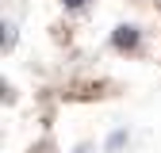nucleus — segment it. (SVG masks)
<instances>
[{"mask_svg":"<svg viewBox=\"0 0 161 153\" xmlns=\"http://www.w3.org/2000/svg\"><path fill=\"white\" fill-rule=\"evenodd\" d=\"M111 42H115L119 50H130V46H138V27H115Z\"/></svg>","mask_w":161,"mask_h":153,"instance_id":"1","label":"nucleus"},{"mask_svg":"<svg viewBox=\"0 0 161 153\" xmlns=\"http://www.w3.org/2000/svg\"><path fill=\"white\" fill-rule=\"evenodd\" d=\"M12 42H15V27H12V23H4V46H12Z\"/></svg>","mask_w":161,"mask_h":153,"instance_id":"2","label":"nucleus"},{"mask_svg":"<svg viewBox=\"0 0 161 153\" xmlns=\"http://www.w3.org/2000/svg\"><path fill=\"white\" fill-rule=\"evenodd\" d=\"M65 8H85V0H62Z\"/></svg>","mask_w":161,"mask_h":153,"instance_id":"3","label":"nucleus"}]
</instances>
